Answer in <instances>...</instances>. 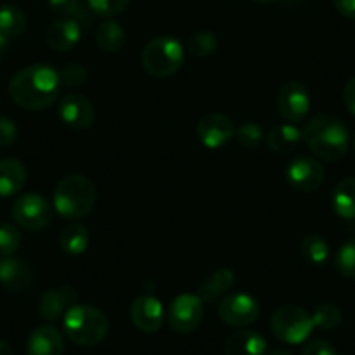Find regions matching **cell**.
I'll use <instances>...</instances> for the list:
<instances>
[{"label":"cell","instance_id":"obj_35","mask_svg":"<svg viewBox=\"0 0 355 355\" xmlns=\"http://www.w3.org/2000/svg\"><path fill=\"white\" fill-rule=\"evenodd\" d=\"M58 73H60L61 85L70 89L80 87V85H84L85 80H87V70H85L84 64L80 63L64 64V67L61 68V71H58Z\"/></svg>","mask_w":355,"mask_h":355},{"label":"cell","instance_id":"obj_20","mask_svg":"<svg viewBox=\"0 0 355 355\" xmlns=\"http://www.w3.org/2000/svg\"><path fill=\"white\" fill-rule=\"evenodd\" d=\"M26 183V169L18 159L0 160V197H12Z\"/></svg>","mask_w":355,"mask_h":355},{"label":"cell","instance_id":"obj_34","mask_svg":"<svg viewBox=\"0 0 355 355\" xmlns=\"http://www.w3.org/2000/svg\"><path fill=\"white\" fill-rule=\"evenodd\" d=\"M21 245V234L15 225H0V254L12 256Z\"/></svg>","mask_w":355,"mask_h":355},{"label":"cell","instance_id":"obj_21","mask_svg":"<svg viewBox=\"0 0 355 355\" xmlns=\"http://www.w3.org/2000/svg\"><path fill=\"white\" fill-rule=\"evenodd\" d=\"M235 284V274L230 268H218L216 272L204 279L202 284L199 286V298L204 303H216L218 300L223 298L232 286Z\"/></svg>","mask_w":355,"mask_h":355},{"label":"cell","instance_id":"obj_17","mask_svg":"<svg viewBox=\"0 0 355 355\" xmlns=\"http://www.w3.org/2000/svg\"><path fill=\"white\" fill-rule=\"evenodd\" d=\"M0 284L12 293L26 291L32 284V268L23 259L6 256L0 259Z\"/></svg>","mask_w":355,"mask_h":355},{"label":"cell","instance_id":"obj_26","mask_svg":"<svg viewBox=\"0 0 355 355\" xmlns=\"http://www.w3.org/2000/svg\"><path fill=\"white\" fill-rule=\"evenodd\" d=\"M26 28V16L18 6L4 4L0 8V33L8 39H16Z\"/></svg>","mask_w":355,"mask_h":355},{"label":"cell","instance_id":"obj_37","mask_svg":"<svg viewBox=\"0 0 355 355\" xmlns=\"http://www.w3.org/2000/svg\"><path fill=\"white\" fill-rule=\"evenodd\" d=\"M302 355H338L333 345L324 340H313L305 345Z\"/></svg>","mask_w":355,"mask_h":355},{"label":"cell","instance_id":"obj_10","mask_svg":"<svg viewBox=\"0 0 355 355\" xmlns=\"http://www.w3.org/2000/svg\"><path fill=\"white\" fill-rule=\"evenodd\" d=\"M326 178V169L313 157H296L286 167V180L295 190L303 193H312L320 189Z\"/></svg>","mask_w":355,"mask_h":355},{"label":"cell","instance_id":"obj_39","mask_svg":"<svg viewBox=\"0 0 355 355\" xmlns=\"http://www.w3.org/2000/svg\"><path fill=\"white\" fill-rule=\"evenodd\" d=\"M334 8L343 18L355 19V0H334Z\"/></svg>","mask_w":355,"mask_h":355},{"label":"cell","instance_id":"obj_43","mask_svg":"<svg viewBox=\"0 0 355 355\" xmlns=\"http://www.w3.org/2000/svg\"><path fill=\"white\" fill-rule=\"evenodd\" d=\"M258 4H274V2H279V0H254Z\"/></svg>","mask_w":355,"mask_h":355},{"label":"cell","instance_id":"obj_12","mask_svg":"<svg viewBox=\"0 0 355 355\" xmlns=\"http://www.w3.org/2000/svg\"><path fill=\"white\" fill-rule=\"evenodd\" d=\"M197 136L207 148H220L235 136V125L223 114H207L197 124Z\"/></svg>","mask_w":355,"mask_h":355},{"label":"cell","instance_id":"obj_31","mask_svg":"<svg viewBox=\"0 0 355 355\" xmlns=\"http://www.w3.org/2000/svg\"><path fill=\"white\" fill-rule=\"evenodd\" d=\"M218 49V39L213 32H197L196 35H192V39L189 40V51L197 58H206L211 54L216 53Z\"/></svg>","mask_w":355,"mask_h":355},{"label":"cell","instance_id":"obj_38","mask_svg":"<svg viewBox=\"0 0 355 355\" xmlns=\"http://www.w3.org/2000/svg\"><path fill=\"white\" fill-rule=\"evenodd\" d=\"M343 101L347 105L348 112L355 117V77H352L350 80L345 84L343 89Z\"/></svg>","mask_w":355,"mask_h":355},{"label":"cell","instance_id":"obj_15","mask_svg":"<svg viewBox=\"0 0 355 355\" xmlns=\"http://www.w3.org/2000/svg\"><path fill=\"white\" fill-rule=\"evenodd\" d=\"M129 315L141 333H155L164 324V306L155 296L143 295L131 303Z\"/></svg>","mask_w":355,"mask_h":355},{"label":"cell","instance_id":"obj_28","mask_svg":"<svg viewBox=\"0 0 355 355\" xmlns=\"http://www.w3.org/2000/svg\"><path fill=\"white\" fill-rule=\"evenodd\" d=\"M302 254L313 265H324L329 258V245L320 235L310 234L302 241Z\"/></svg>","mask_w":355,"mask_h":355},{"label":"cell","instance_id":"obj_1","mask_svg":"<svg viewBox=\"0 0 355 355\" xmlns=\"http://www.w3.org/2000/svg\"><path fill=\"white\" fill-rule=\"evenodd\" d=\"M60 73L49 64H30L12 75L9 96L25 110H46L60 94Z\"/></svg>","mask_w":355,"mask_h":355},{"label":"cell","instance_id":"obj_44","mask_svg":"<svg viewBox=\"0 0 355 355\" xmlns=\"http://www.w3.org/2000/svg\"><path fill=\"white\" fill-rule=\"evenodd\" d=\"M284 2L288 6H296V4H300V2H303V0H284Z\"/></svg>","mask_w":355,"mask_h":355},{"label":"cell","instance_id":"obj_36","mask_svg":"<svg viewBox=\"0 0 355 355\" xmlns=\"http://www.w3.org/2000/svg\"><path fill=\"white\" fill-rule=\"evenodd\" d=\"M18 139V128L9 117H0V146H11Z\"/></svg>","mask_w":355,"mask_h":355},{"label":"cell","instance_id":"obj_14","mask_svg":"<svg viewBox=\"0 0 355 355\" xmlns=\"http://www.w3.org/2000/svg\"><path fill=\"white\" fill-rule=\"evenodd\" d=\"M78 302V293L73 286H60L47 289L39 302V315L47 322L61 319Z\"/></svg>","mask_w":355,"mask_h":355},{"label":"cell","instance_id":"obj_3","mask_svg":"<svg viewBox=\"0 0 355 355\" xmlns=\"http://www.w3.org/2000/svg\"><path fill=\"white\" fill-rule=\"evenodd\" d=\"M96 204V187L84 174L64 176L54 189L53 206L67 220H82Z\"/></svg>","mask_w":355,"mask_h":355},{"label":"cell","instance_id":"obj_40","mask_svg":"<svg viewBox=\"0 0 355 355\" xmlns=\"http://www.w3.org/2000/svg\"><path fill=\"white\" fill-rule=\"evenodd\" d=\"M8 46H9V39L6 35H2L0 33V60L6 56V51H8Z\"/></svg>","mask_w":355,"mask_h":355},{"label":"cell","instance_id":"obj_25","mask_svg":"<svg viewBox=\"0 0 355 355\" xmlns=\"http://www.w3.org/2000/svg\"><path fill=\"white\" fill-rule=\"evenodd\" d=\"M89 232L84 225L80 223H71L61 232L60 235V245L64 252L68 254H82L87 251L89 248Z\"/></svg>","mask_w":355,"mask_h":355},{"label":"cell","instance_id":"obj_29","mask_svg":"<svg viewBox=\"0 0 355 355\" xmlns=\"http://www.w3.org/2000/svg\"><path fill=\"white\" fill-rule=\"evenodd\" d=\"M310 315H312L313 327L320 331H333L341 324V310L333 303H320Z\"/></svg>","mask_w":355,"mask_h":355},{"label":"cell","instance_id":"obj_7","mask_svg":"<svg viewBox=\"0 0 355 355\" xmlns=\"http://www.w3.org/2000/svg\"><path fill=\"white\" fill-rule=\"evenodd\" d=\"M12 220L21 228L37 232L46 228L53 220V207L46 197L39 193H23L11 207Z\"/></svg>","mask_w":355,"mask_h":355},{"label":"cell","instance_id":"obj_24","mask_svg":"<svg viewBox=\"0 0 355 355\" xmlns=\"http://www.w3.org/2000/svg\"><path fill=\"white\" fill-rule=\"evenodd\" d=\"M96 44L105 53H119L125 46V30L121 23L107 19L96 28Z\"/></svg>","mask_w":355,"mask_h":355},{"label":"cell","instance_id":"obj_45","mask_svg":"<svg viewBox=\"0 0 355 355\" xmlns=\"http://www.w3.org/2000/svg\"><path fill=\"white\" fill-rule=\"evenodd\" d=\"M354 146H355V139H354Z\"/></svg>","mask_w":355,"mask_h":355},{"label":"cell","instance_id":"obj_42","mask_svg":"<svg viewBox=\"0 0 355 355\" xmlns=\"http://www.w3.org/2000/svg\"><path fill=\"white\" fill-rule=\"evenodd\" d=\"M268 355H293V354L289 350H286V348H277V350H272Z\"/></svg>","mask_w":355,"mask_h":355},{"label":"cell","instance_id":"obj_19","mask_svg":"<svg viewBox=\"0 0 355 355\" xmlns=\"http://www.w3.org/2000/svg\"><path fill=\"white\" fill-rule=\"evenodd\" d=\"M223 352L225 355H266V341L256 331L242 329L227 338Z\"/></svg>","mask_w":355,"mask_h":355},{"label":"cell","instance_id":"obj_41","mask_svg":"<svg viewBox=\"0 0 355 355\" xmlns=\"http://www.w3.org/2000/svg\"><path fill=\"white\" fill-rule=\"evenodd\" d=\"M0 355H12V348L8 341L0 340Z\"/></svg>","mask_w":355,"mask_h":355},{"label":"cell","instance_id":"obj_18","mask_svg":"<svg viewBox=\"0 0 355 355\" xmlns=\"http://www.w3.org/2000/svg\"><path fill=\"white\" fill-rule=\"evenodd\" d=\"M64 338L54 326H40L26 340L28 355H63Z\"/></svg>","mask_w":355,"mask_h":355},{"label":"cell","instance_id":"obj_4","mask_svg":"<svg viewBox=\"0 0 355 355\" xmlns=\"http://www.w3.org/2000/svg\"><path fill=\"white\" fill-rule=\"evenodd\" d=\"M63 329L71 343L94 347L107 338L110 322L96 306L73 305L63 315Z\"/></svg>","mask_w":355,"mask_h":355},{"label":"cell","instance_id":"obj_6","mask_svg":"<svg viewBox=\"0 0 355 355\" xmlns=\"http://www.w3.org/2000/svg\"><path fill=\"white\" fill-rule=\"evenodd\" d=\"M270 329L284 343L300 345L312 334L313 320L302 306L284 305L272 313Z\"/></svg>","mask_w":355,"mask_h":355},{"label":"cell","instance_id":"obj_30","mask_svg":"<svg viewBox=\"0 0 355 355\" xmlns=\"http://www.w3.org/2000/svg\"><path fill=\"white\" fill-rule=\"evenodd\" d=\"M334 268L347 279H355V237L345 242L334 256Z\"/></svg>","mask_w":355,"mask_h":355},{"label":"cell","instance_id":"obj_9","mask_svg":"<svg viewBox=\"0 0 355 355\" xmlns=\"http://www.w3.org/2000/svg\"><path fill=\"white\" fill-rule=\"evenodd\" d=\"M218 315L227 326L248 327L259 317V303L248 293H234L225 296L218 306Z\"/></svg>","mask_w":355,"mask_h":355},{"label":"cell","instance_id":"obj_5","mask_svg":"<svg viewBox=\"0 0 355 355\" xmlns=\"http://www.w3.org/2000/svg\"><path fill=\"white\" fill-rule=\"evenodd\" d=\"M185 61L182 42L171 35H160L150 40L141 54L143 68L155 78L173 77Z\"/></svg>","mask_w":355,"mask_h":355},{"label":"cell","instance_id":"obj_27","mask_svg":"<svg viewBox=\"0 0 355 355\" xmlns=\"http://www.w3.org/2000/svg\"><path fill=\"white\" fill-rule=\"evenodd\" d=\"M49 8L60 18H71L80 25H91L89 8L82 0H49Z\"/></svg>","mask_w":355,"mask_h":355},{"label":"cell","instance_id":"obj_33","mask_svg":"<svg viewBox=\"0 0 355 355\" xmlns=\"http://www.w3.org/2000/svg\"><path fill=\"white\" fill-rule=\"evenodd\" d=\"M265 138L263 128L256 122H244L239 128H235V139L244 148H256Z\"/></svg>","mask_w":355,"mask_h":355},{"label":"cell","instance_id":"obj_32","mask_svg":"<svg viewBox=\"0 0 355 355\" xmlns=\"http://www.w3.org/2000/svg\"><path fill=\"white\" fill-rule=\"evenodd\" d=\"M131 0H87V8L100 18H114L129 8Z\"/></svg>","mask_w":355,"mask_h":355},{"label":"cell","instance_id":"obj_13","mask_svg":"<svg viewBox=\"0 0 355 355\" xmlns=\"http://www.w3.org/2000/svg\"><path fill=\"white\" fill-rule=\"evenodd\" d=\"M60 117L68 128L87 129L96 121L94 105L85 96L77 93H70L63 96L60 103Z\"/></svg>","mask_w":355,"mask_h":355},{"label":"cell","instance_id":"obj_2","mask_svg":"<svg viewBox=\"0 0 355 355\" xmlns=\"http://www.w3.org/2000/svg\"><path fill=\"white\" fill-rule=\"evenodd\" d=\"M303 141L315 157L326 162H336L347 155L350 135L340 119L331 114H319L303 128Z\"/></svg>","mask_w":355,"mask_h":355},{"label":"cell","instance_id":"obj_23","mask_svg":"<svg viewBox=\"0 0 355 355\" xmlns=\"http://www.w3.org/2000/svg\"><path fill=\"white\" fill-rule=\"evenodd\" d=\"M333 209L343 220H355V178H343L334 187Z\"/></svg>","mask_w":355,"mask_h":355},{"label":"cell","instance_id":"obj_8","mask_svg":"<svg viewBox=\"0 0 355 355\" xmlns=\"http://www.w3.org/2000/svg\"><path fill=\"white\" fill-rule=\"evenodd\" d=\"M204 317V302L199 295H180L171 302L167 322L174 333L189 334L199 327Z\"/></svg>","mask_w":355,"mask_h":355},{"label":"cell","instance_id":"obj_11","mask_svg":"<svg viewBox=\"0 0 355 355\" xmlns=\"http://www.w3.org/2000/svg\"><path fill=\"white\" fill-rule=\"evenodd\" d=\"M310 100L309 89L298 80H289L279 89L277 93V108L279 114L282 115L286 122L289 124H296V122H302L303 119L309 115Z\"/></svg>","mask_w":355,"mask_h":355},{"label":"cell","instance_id":"obj_16","mask_svg":"<svg viewBox=\"0 0 355 355\" xmlns=\"http://www.w3.org/2000/svg\"><path fill=\"white\" fill-rule=\"evenodd\" d=\"M82 37V25L71 18H60L51 23L46 32V42L58 53L73 49Z\"/></svg>","mask_w":355,"mask_h":355},{"label":"cell","instance_id":"obj_22","mask_svg":"<svg viewBox=\"0 0 355 355\" xmlns=\"http://www.w3.org/2000/svg\"><path fill=\"white\" fill-rule=\"evenodd\" d=\"M303 139V131L295 124H279L268 132L266 136V143L268 148L275 153H288L295 150Z\"/></svg>","mask_w":355,"mask_h":355}]
</instances>
